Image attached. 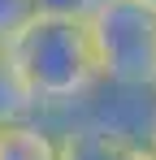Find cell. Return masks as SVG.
I'll list each match as a JSON object with an SVG mask.
<instances>
[{
    "mask_svg": "<svg viewBox=\"0 0 156 160\" xmlns=\"http://www.w3.org/2000/svg\"><path fill=\"white\" fill-rule=\"evenodd\" d=\"M4 52L13 61V69L22 74L30 100L39 104V117L61 112V108L70 112L78 95L100 78L91 22H78V18L35 13L4 39Z\"/></svg>",
    "mask_w": 156,
    "mask_h": 160,
    "instance_id": "cell-1",
    "label": "cell"
},
{
    "mask_svg": "<svg viewBox=\"0 0 156 160\" xmlns=\"http://www.w3.org/2000/svg\"><path fill=\"white\" fill-rule=\"evenodd\" d=\"M100 74L117 82H152L156 74V4L143 0H100L87 18Z\"/></svg>",
    "mask_w": 156,
    "mask_h": 160,
    "instance_id": "cell-2",
    "label": "cell"
},
{
    "mask_svg": "<svg viewBox=\"0 0 156 160\" xmlns=\"http://www.w3.org/2000/svg\"><path fill=\"white\" fill-rule=\"evenodd\" d=\"M26 117H39V104L30 100L22 74L13 69V61H9V52H4V43H0V126L26 121Z\"/></svg>",
    "mask_w": 156,
    "mask_h": 160,
    "instance_id": "cell-6",
    "label": "cell"
},
{
    "mask_svg": "<svg viewBox=\"0 0 156 160\" xmlns=\"http://www.w3.org/2000/svg\"><path fill=\"white\" fill-rule=\"evenodd\" d=\"M70 121L104 130L113 138H126L134 147H148L152 143V121H156V87L152 82H117V78L100 74L78 95V104L70 108Z\"/></svg>",
    "mask_w": 156,
    "mask_h": 160,
    "instance_id": "cell-3",
    "label": "cell"
},
{
    "mask_svg": "<svg viewBox=\"0 0 156 160\" xmlns=\"http://www.w3.org/2000/svg\"><path fill=\"white\" fill-rule=\"evenodd\" d=\"M30 18H35V0H0V43Z\"/></svg>",
    "mask_w": 156,
    "mask_h": 160,
    "instance_id": "cell-8",
    "label": "cell"
},
{
    "mask_svg": "<svg viewBox=\"0 0 156 160\" xmlns=\"http://www.w3.org/2000/svg\"><path fill=\"white\" fill-rule=\"evenodd\" d=\"M152 87H156V74H152Z\"/></svg>",
    "mask_w": 156,
    "mask_h": 160,
    "instance_id": "cell-12",
    "label": "cell"
},
{
    "mask_svg": "<svg viewBox=\"0 0 156 160\" xmlns=\"http://www.w3.org/2000/svg\"><path fill=\"white\" fill-rule=\"evenodd\" d=\"M0 160H61V130L48 117L0 126Z\"/></svg>",
    "mask_w": 156,
    "mask_h": 160,
    "instance_id": "cell-4",
    "label": "cell"
},
{
    "mask_svg": "<svg viewBox=\"0 0 156 160\" xmlns=\"http://www.w3.org/2000/svg\"><path fill=\"white\" fill-rule=\"evenodd\" d=\"M139 160H156V156H152V152H143V156H139Z\"/></svg>",
    "mask_w": 156,
    "mask_h": 160,
    "instance_id": "cell-10",
    "label": "cell"
},
{
    "mask_svg": "<svg viewBox=\"0 0 156 160\" xmlns=\"http://www.w3.org/2000/svg\"><path fill=\"white\" fill-rule=\"evenodd\" d=\"M143 4H156V0H143Z\"/></svg>",
    "mask_w": 156,
    "mask_h": 160,
    "instance_id": "cell-11",
    "label": "cell"
},
{
    "mask_svg": "<svg viewBox=\"0 0 156 160\" xmlns=\"http://www.w3.org/2000/svg\"><path fill=\"white\" fill-rule=\"evenodd\" d=\"M148 152L156 156V121H152V143H148Z\"/></svg>",
    "mask_w": 156,
    "mask_h": 160,
    "instance_id": "cell-9",
    "label": "cell"
},
{
    "mask_svg": "<svg viewBox=\"0 0 156 160\" xmlns=\"http://www.w3.org/2000/svg\"><path fill=\"white\" fill-rule=\"evenodd\" d=\"M148 147H134L126 138H113L104 130H91V126H61V160H139Z\"/></svg>",
    "mask_w": 156,
    "mask_h": 160,
    "instance_id": "cell-5",
    "label": "cell"
},
{
    "mask_svg": "<svg viewBox=\"0 0 156 160\" xmlns=\"http://www.w3.org/2000/svg\"><path fill=\"white\" fill-rule=\"evenodd\" d=\"M96 9H100V0H35V13H48V18H78V22H87Z\"/></svg>",
    "mask_w": 156,
    "mask_h": 160,
    "instance_id": "cell-7",
    "label": "cell"
}]
</instances>
